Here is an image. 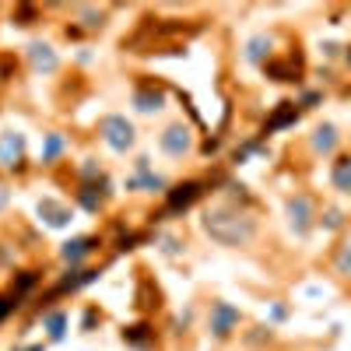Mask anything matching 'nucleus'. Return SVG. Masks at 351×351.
<instances>
[{"instance_id":"7ed1b4c3","label":"nucleus","mask_w":351,"mask_h":351,"mask_svg":"<svg viewBox=\"0 0 351 351\" xmlns=\"http://www.w3.org/2000/svg\"><path fill=\"white\" fill-rule=\"evenodd\" d=\"M239 327H243V313L232 306V302L215 299V302H211V313H208V330H211V337H215V341H228Z\"/></svg>"},{"instance_id":"4be33fe9","label":"nucleus","mask_w":351,"mask_h":351,"mask_svg":"<svg viewBox=\"0 0 351 351\" xmlns=\"http://www.w3.org/2000/svg\"><path fill=\"white\" fill-rule=\"evenodd\" d=\"M348 64H351V49H348Z\"/></svg>"},{"instance_id":"2eb2a0df","label":"nucleus","mask_w":351,"mask_h":351,"mask_svg":"<svg viewBox=\"0 0 351 351\" xmlns=\"http://www.w3.org/2000/svg\"><path fill=\"white\" fill-rule=\"evenodd\" d=\"M39 281H43V274H39V271H21V278H14V281H11V291H14L18 299H25V295H28V291H32Z\"/></svg>"},{"instance_id":"4468645a","label":"nucleus","mask_w":351,"mask_h":351,"mask_svg":"<svg viewBox=\"0 0 351 351\" xmlns=\"http://www.w3.org/2000/svg\"><path fill=\"white\" fill-rule=\"evenodd\" d=\"M39 215H46V221L49 225H67V218H71V211L64 208V204H53V200H39Z\"/></svg>"},{"instance_id":"f03ea898","label":"nucleus","mask_w":351,"mask_h":351,"mask_svg":"<svg viewBox=\"0 0 351 351\" xmlns=\"http://www.w3.org/2000/svg\"><path fill=\"white\" fill-rule=\"evenodd\" d=\"M99 134H102V141L109 144V148L116 152V155H123V152H130L134 148V123L127 120V116H120V112H112V116H102V123H99Z\"/></svg>"},{"instance_id":"423d86ee","label":"nucleus","mask_w":351,"mask_h":351,"mask_svg":"<svg viewBox=\"0 0 351 351\" xmlns=\"http://www.w3.org/2000/svg\"><path fill=\"white\" fill-rule=\"evenodd\" d=\"M313 215H316V204H313V197L299 193V197H291V200H288V218H291V228H295L299 236H306V232H309Z\"/></svg>"},{"instance_id":"20e7f679","label":"nucleus","mask_w":351,"mask_h":351,"mask_svg":"<svg viewBox=\"0 0 351 351\" xmlns=\"http://www.w3.org/2000/svg\"><path fill=\"white\" fill-rule=\"evenodd\" d=\"M158 144H162V152H165L169 158H183V155L193 152V134H190L186 123H169V127L162 130Z\"/></svg>"},{"instance_id":"9b49d317","label":"nucleus","mask_w":351,"mask_h":351,"mask_svg":"<svg viewBox=\"0 0 351 351\" xmlns=\"http://www.w3.org/2000/svg\"><path fill=\"white\" fill-rule=\"evenodd\" d=\"M134 102L141 112H158L162 109V88H152V84H141L134 92Z\"/></svg>"},{"instance_id":"f257e3e1","label":"nucleus","mask_w":351,"mask_h":351,"mask_svg":"<svg viewBox=\"0 0 351 351\" xmlns=\"http://www.w3.org/2000/svg\"><path fill=\"white\" fill-rule=\"evenodd\" d=\"M200 225L218 246H250L256 236V218L239 204H225V200L204 211Z\"/></svg>"},{"instance_id":"f3484780","label":"nucleus","mask_w":351,"mask_h":351,"mask_svg":"<svg viewBox=\"0 0 351 351\" xmlns=\"http://www.w3.org/2000/svg\"><path fill=\"white\" fill-rule=\"evenodd\" d=\"M28 49H32V60H36L39 71H43V67L53 71V67H56V56L49 53V46H39V43H36V46H28Z\"/></svg>"},{"instance_id":"9d476101","label":"nucleus","mask_w":351,"mask_h":351,"mask_svg":"<svg viewBox=\"0 0 351 351\" xmlns=\"http://www.w3.org/2000/svg\"><path fill=\"white\" fill-rule=\"evenodd\" d=\"M295 120H299V102H281V109L267 120L263 134H274V130H281V127H288V123H295Z\"/></svg>"},{"instance_id":"0eeeda50","label":"nucleus","mask_w":351,"mask_h":351,"mask_svg":"<svg viewBox=\"0 0 351 351\" xmlns=\"http://www.w3.org/2000/svg\"><path fill=\"white\" fill-rule=\"evenodd\" d=\"M25 162V137L8 130L0 134V169H21Z\"/></svg>"},{"instance_id":"aec40b11","label":"nucleus","mask_w":351,"mask_h":351,"mask_svg":"<svg viewBox=\"0 0 351 351\" xmlns=\"http://www.w3.org/2000/svg\"><path fill=\"white\" fill-rule=\"evenodd\" d=\"M8 200H11V193L4 190V183H0V211H4V208H8Z\"/></svg>"},{"instance_id":"6ab92c4d","label":"nucleus","mask_w":351,"mask_h":351,"mask_svg":"<svg viewBox=\"0 0 351 351\" xmlns=\"http://www.w3.org/2000/svg\"><path fill=\"white\" fill-rule=\"evenodd\" d=\"M46 327H49V337L56 341V337H64V327H67V316L64 313H53L49 319H46Z\"/></svg>"},{"instance_id":"ddd939ff","label":"nucleus","mask_w":351,"mask_h":351,"mask_svg":"<svg viewBox=\"0 0 351 351\" xmlns=\"http://www.w3.org/2000/svg\"><path fill=\"white\" fill-rule=\"evenodd\" d=\"M330 183L341 190V193H351V155H341L330 169Z\"/></svg>"},{"instance_id":"a211bd4d","label":"nucleus","mask_w":351,"mask_h":351,"mask_svg":"<svg viewBox=\"0 0 351 351\" xmlns=\"http://www.w3.org/2000/svg\"><path fill=\"white\" fill-rule=\"evenodd\" d=\"M18 306H21V299L14 295V291H4V295H0V324H4V319H8Z\"/></svg>"},{"instance_id":"39448f33","label":"nucleus","mask_w":351,"mask_h":351,"mask_svg":"<svg viewBox=\"0 0 351 351\" xmlns=\"http://www.w3.org/2000/svg\"><path fill=\"white\" fill-rule=\"evenodd\" d=\"M204 190H200V183L197 180H186V183H176L172 190H165V211L169 215H176V211H186L190 204L200 197Z\"/></svg>"},{"instance_id":"412c9836","label":"nucleus","mask_w":351,"mask_h":351,"mask_svg":"<svg viewBox=\"0 0 351 351\" xmlns=\"http://www.w3.org/2000/svg\"><path fill=\"white\" fill-rule=\"evenodd\" d=\"M0 64H4V60H0ZM4 81H8V77H4V74H0V84H4Z\"/></svg>"},{"instance_id":"6e6552de","label":"nucleus","mask_w":351,"mask_h":351,"mask_svg":"<svg viewBox=\"0 0 351 351\" xmlns=\"http://www.w3.org/2000/svg\"><path fill=\"white\" fill-rule=\"evenodd\" d=\"M95 246H99V239H95V236H81V239H71V243H64V250H60V260H64V263H71V267H77V263H81L84 256H92V253H95Z\"/></svg>"},{"instance_id":"f8f14e48","label":"nucleus","mask_w":351,"mask_h":351,"mask_svg":"<svg viewBox=\"0 0 351 351\" xmlns=\"http://www.w3.org/2000/svg\"><path fill=\"white\" fill-rule=\"evenodd\" d=\"M334 274L337 278H351V228L344 232L341 246L334 250Z\"/></svg>"},{"instance_id":"dca6fc26","label":"nucleus","mask_w":351,"mask_h":351,"mask_svg":"<svg viewBox=\"0 0 351 351\" xmlns=\"http://www.w3.org/2000/svg\"><path fill=\"white\" fill-rule=\"evenodd\" d=\"M334 144H337V130H334V127H319V130H316V137H313V148H316V152L330 155Z\"/></svg>"},{"instance_id":"1a4fd4ad","label":"nucleus","mask_w":351,"mask_h":351,"mask_svg":"<svg viewBox=\"0 0 351 351\" xmlns=\"http://www.w3.org/2000/svg\"><path fill=\"white\" fill-rule=\"evenodd\" d=\"M123 341L137 351H144L152 341H155V327L152 324H134V327H123Z\"/></svg>"}]
</instances>
